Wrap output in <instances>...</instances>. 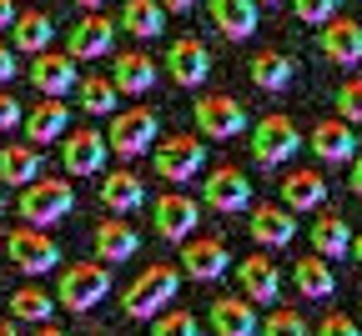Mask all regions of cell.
I'll use <instances>...</instances> for the list:
<instances>
[{"label": "cell", "instance_id": "6da1fadb", "mask_svg": "<svg viewBox=\"0 0 362 336\" xmlns=\"http://www.w3.org/2000/svg\"><path fill=\"white\" fill-rule=\"evenodd\" d=\"M181 292V271L176 266H146L141 276H136L126 292H121V311L131 321H151L171 306V296Z\"/></svg>", "mask_w": 362, "mask_h": 336}, {"label": "cell", "instance_id": "7a4b0ae2", "mask_svg": "<svg viewBox=\"0 0 362 336\" xmlns=\"http://www.w3.org/2000/svg\"><path fill=\"white\" fill-rule=\"evenodd\" d=\"M76 196H71V181L61 176H35L30 186H21V221L25 226H56L61 216H71Z\"/></svg>", "mask_w": 362, "mask_h": 336}, {"label": "cell", "instance_id": "3957f363", "mask_svg": "<svg viewBox=\"0 0 362 336\" xmlns=\"http://www.w3.org/2000/svg\"><path fill=\"white\" fill-rule=\"evenodd\" d=\"M302 151V131H297V121L292 116H262L257 126H252V156H257V166L262 171H272V166H287L292 156Z\"/></svg>", "mask_w": 362, "mask_h": 336}, {"label": "cell", "instance_id": "277c9868", "mask_svg": "<svg viewBox=\"0 0 362 336\" xmlns=\"http://www.w3.org/2000/svg\"><path fill=\"white\" fill-rule=\"evenodd\" d=\"M151 161H156V176L161 181H171V186H181V181H192V176H202V166H206V146H202V136H161L156 146H151Z\"/></svg>", "mask_w": 362, "mask_h": 336}, {"label": "cell", "instance_id": "5b68a950", "mask_svg": "<svg viewBox=\"0 0 362 336\" xmlns=\"http://www.w3.org/2000/svg\"><path fill=\"white\" fill-rule=\"evenodd\" d=\"M111 292V271H101V261H71L61 271V306L66 311H96Z\"/></svg>", "mask_w": 362, "mask_h": 336}, {"label": "cell", "instance_id": "8992f818", "mask_svg": "<svg viewBox=\"0 0 362 336\" xmlns=\"http://www.w3.org/2000/svg\"><path fill=\"white\" fill-rule=\"evenodd\" d=\"M106 140H111V156H141V151H151L156 140H161V126H156V111H146V106H136V111H116L111 116V131H106Z\"/></svg>", "mask_w": 362, "mask_h": 336}, {"label": "cell", "instance_id": "52a82bcc", "mask_svg": "<svg viewBox=\"0 0 362 336\" xmlns=\"http://www.w3.org/2000/svg\"><path fill=\"white\" fill-rule=\"evenodd\" d=\"M192 116H197V131L211 136V140H232V136L247 131V106L237 95H226V90H206Z\"/></svg>", "mask_w": 362, "mask_h": 336}, {"label": "cell", "instance_id": "ba28073f", "mask_svg": "<svg viewBox=\"0 0 362 336\" xmlns=\"http://www.w3.org/2000/svg\"><path fill=\"white\" fill-rule=\"evenodd\" d=\"M202 206H211V211H221V216L247 211V206H252V181H247V171H242V166H216V171H206V181H202Z\"/></svg>", "mask_w": 362, "mask_h": 336}, {"label": "cell", "instance_id": "9c48e42d", "mask_svg": "<svg viewBox=\"0 0 362 336\" xmlns=\"http://www.w3.org/2000/svg\"><path fill=\"white\" fill-rule=\"evenodd\" d=\"M116 30H121V20H111V16H101V11H86V16L66 30V51H71L76 61H101V56H111Z\"/></svg>", "mask_w": 362, "mask_h": 336}, {"label": "cell", "instance_id": "30bf717a", "mask_svg": "<svg viewBox=\"0 0 362 336\" xmlns=\"http://www.w3.org/2000/svg\"><path fill=\"white\" fill-rule=\"evenodd\" d=\"M106 156H111V140L101 131H66L61 136V166H66V176H101Z\"/></svg>", "mask_w": 362, "mask_h": 336}, {"label": "cell", "instance_id": "8fae6325", "mask_svg": "<svg viewBox=\"0 0 362 336\" xmlns=\"http://www.w3.org/2000/svg\"><path fill=\"white\" fill-rule=\"evenodd\" d=\"M6 256L21 266V271H30V276H40V271H56L61 266V246L45 236V226H30V231H11V241H6Z\"/></svg>", "mask_w": 362, "mask_h": 336}, {"label": "cell", "instance_id": "7c38bea8", "mask_svg": "<svg viewBox=\"0 0 362 336\" xmlns=\"http://www.w3.org/2000/svg\"><path fill=\"white\" fill-rule=\"evenodd\" d=\"M30 85L40 90V95H66V90H76L81 85V71H76V56L71 51H40V56H30Z\"/></svg>", "mask_w": 362, "mask_h": 336}, {"label": "cell", "instance_id": "4fadbf2b", "mask_svg": "<svg viewBox=\"0 0 362 336\" xmlns=\"http://www.w3.org/2000/svg\"><path fill=\"white\" fill-rule=\"evenodd\" d=\"M226 266H232L226 241H216V236H187V246H181V271L192 281H216V276H226Z\"/></svg>", "mask_w": 362, "mask_h": 336}, {"label": "cell", "instance_id": "5bb4252c", "mask_svg": "<svg viewBox=\"0 0 362 336\" xmlns=\"http://www.w3.org/2000/svg\"><path fill=\"white\" fill-rule=\"evenodd\" d=\"M151 221H156V231L166 236V241H187V236L202 226V201L181 196V191H166V196L156 201V211H151Z\"/></svg>", "mask_w": 362, "mask_h": 336}, {"label": "cell", "instance_id": "9a60e30c", "mask_svg": "<svg viewBox=\"0 0 362 336\" xmlns=\"http://www.w3.org/2000/svg\"><path fill=\"white\" fill-rule=\"evenodd\" d=\"M317 45L332 66H362V20L332 16L322 30H317Z\"/></svg>", "mask_w": 362, "mask_h": 336}, {"label": "cell", "instance_id": "2e32d148", "mask_svg": "<svg viewBox=\"0 0 362 336\" xmlns=\"http://www.w3.org/2000/svg\"><path fill=\"white\" fill-rule=\"evenodd\" d=\"M252 306H257L252 296H216L206 306V321L216 336H252V331H262V316Z\"/></svg>", "mask_w": 362, "mask_h": 336}, {"label": "cell", "instance_id": "e0dca14e", "mask_svg": "<svg viewBox=\"0 0 362 336\" xmlns=\"http://www.w3.org/2000/svg\"><path fill=\"white\" fill-rule=\"evenodd\" d=\"M292 236H297V216H292L287 201H282V206H272V201L252 206V241H257V246L277 251V246L292 241Z\"/></svg>", "mask_w": 362, "mask_h": 336}, {"label": "cell", "instance_id": "ac0fdd59", "mask_svg": "<svg viewBox=\"0 0 362 336\" xmlns=\"http://www.w3.org/2000/svg\"><path fill=\"white\" fill-rule=\"evenodd\" d=\"M166 71H171V80L176 85H202L206 80V71H211V51H206V45L202 40H171V51H166Z\"/></svg>", "mask_w": 362, "mask_h": 336}, {"label": "cell", "instance_id": "d6986e66", "mask_svg": "<svg viewBox=\"0 0 362 336\" xmlns=\"http://www.w3.org/2000/svg\"><path fill=\"white\" fill-rule=\"evenodd\" d=\"M312 151L322 156V161H332V166L352 161V156H357V131H352V121H342V116L317 121V126H312Z\"/></svg>", "mask_w": 362, "mask_h": 336}, {"label": "cell", "instance_id": "ffe728a7", "mask_svg": "<svg viewBox=\"0 0 362 336\" xmlns=\"http://www.w3.org/2000/svg\"><path fill=\"white\" fill-rule=\"evenodd\" d=\"M71 126V111H66V95H45L40 106L25 111V140H35V146H51V140H61Z\"/></svg>", "mask_w": 362, "mask_h": 336}, {"label": "cell", "instance_id": "44dd1931", "mask_svg": "<svg viewBox=\"0 0 362 336\" xmlns=\"http://www.w3.org/2000/svg\"><path fill=\"white\" fill-rule=\"evenodd\" d=\"M90 241H96V256H101L106 266H121V261H131L136 251H141V231H131L121 216H111V221L96 226Z\"/></svg>", "mask_w": 362, "mask_h": 336}, {"label": "cell", "instance_id": "7402d4cb", "mask_svg": "<svg viewBox=\"0 0 362 336\" xmlns=\"http://www.w3.org/2000/svg\"><path fill=\"white\" fill-rule=\"evenodd\" d=\"M237 281H242V292H247L257 306H272V301L282 296V271L272 266L262 251H257V256H247V261L237 266Z\"/></svg>", "mask_w": 362, "mask_h": 336}, {"label": "cell", "instance_id": "603a6c76", "mask_svg": "<svg viewBox=\"0 0 362 336\" xmlns=\"http://www.w3.org/2000/svg\"><path fill=\"white\" fill-rule=\"evenodd\" d=\"M307 236H312V251H322L327 261H337V256L352 251V226H347L342 211H317V221H312Z\"/></svg>", "mask_w": 362, "mask_h": 336}, {"label": "cell", "instance_id": "cb8c5ba5", "mask_svg": "<svg viewBox=\"0 0 362 336\" xmlns=\"http://www.w3.org/2000/svg\"><path fill=\"white\" fill-rule=\"evenodd\" d=\"M292 281H297V292H302L307 301H327V296L337 292V271L327 266V256H322V251L302 256V261L292 266Z\"/></svg>", "mask_w": 362, "mask_h": 336}, {"label": "cell", "instance_id": "d4e9b609", "mask_svg": "<svg viewBox=\"0 0 362 336\" xmlns=\"http://www.w3.org/2000/svg\"><path fill=\"white\" fill-rule=\"evenodd\" d=\"M206 11L226 40H247L257 30V0H206Z\"/></svg>", "mask_w": 362, "mask_h": 336}, {"label": "cell", "instance_id": "484cf974", "mask_svg": "<svg viewBox=\"0 0 362 336\" xmlns=\"http://www.w3.org/2000/svg\"><path fill=\"white\" fill-rule=\"evenodd\" d=\"M111 80H116V90H126V95H146V90L156 85V61L141 56V51H121V56L111 61Z\"/></svg>", "mask_w": 362, "mask_h": 336}, {"label": "cell", "instance_id": "4316f807", "mask_svg": "<svg viewBox=\"0 0 362 336\" xmlns=\"http://www.w3.org/2000/svg\"><path fill=\"white\" fill-rule=\"evenodd\" d=\"M40 176V146H35V140H25V146H16V140H11V146H0V181H6V186H30Z\"/></svg>", "mask_w": 362, "mask_h": 336}, {"label": "cell", "instance_id": "83f0119b", "mask_svg": "<svg viewBox=\"0 0 362 336\" xmlns=\"http://www.w3.org/2000/svg\"><path fill=\"white\" fill-rule=\"evenodd\" d=\"M141 196H146V186H141V176L136 171H106L101 176V206L106 211H136L141 206Z\"/></svg>", "mask_w": 362, "mask_h": 336}, {"label": "cell", "instance_id": "f1b7e54d", "mask_svg": "<svg viewBox=\"0 0 362 336\" xmlns=\"http://www.w3.org/2000/svg\"><path fill=\"white\" fill-rule=\"evenodd\" d=\"M116 20H121V30H126V35L151 40V35H161V30H166V6H161V0H126Z\"/></svg>", "mask_w": 362, "mask_h": 336}, {"label": "cell", "instance_id": "f546056e", "mask_svg": "<svg viewBox=\"0 0 362 336\" xmlns=\"http://www.w3.org/2000/svg\"><path fill=\"white\" fill-rule=\"evenodd\" d=\"M247 71H252V85L257 90H287L297 80V61L287 51H262V56H252Z\"/></svg>", "mask_w": 362, "mask_h": 336}, {"label": "cell", "instance_id": "4dcf8cb0", "mask_svg": "<svg viewBox=\"0 0 362 336\" xmlns=\"http://www.w3.org/2000/svg\"><path fill=\"white\" fill-rule=\"evenodd\" d=\"M51 35H56V20L45 16V11H21V16H16V25H11L16 51H25V56L51 51Z\"/></svg>", "mask_w": 362, "mask_h": 336}, {"label": "cell", "instance_id": "1f68e13d", "mask_svg": "<svg viewBox=\"0 0 362 336\" xmlns=\"http://www.w3.org/2000/svg\"><path fill=\"white\" fill-rule=\"evenodd\" d=\"M282 201L292 206V211H317L327 201V181H322V171H292L287 181H282Z\"/></svg>", "mask_w": 362, "mask_h": 336}, {"label": "cell", "instance_id": "d6a6232c", "mask_svg": "<svg viewBox=\"0 0 362 336\" xmlns=\"http://www.w3.org/2000/svg\"><path fill=\"white\" fill-rule=\"evenodd\" d=\"M116 95L121 90L111 76H81V85H76V101L86 116H116Z\"/></svg>", "mask_w": 362, "mask_h": 336}, {"label": "cell", "instance_id": "836d02e7", "mask_svg": "<svg viewBox=\"0 0 362 336\" xmlns=\"http://www.w3.org/2000/svg\"><path fill=\"white\" fill-rule=\"evenodd\" d=\"M51 311H56V301L40 292V286H21V292L11 296V316L16 321H30V326H45L51 321Z\"/></svg>", "mask_w": 362, "mask_h": 336}, {"label": "cell", "instance_id": "e575fe53", "mask_svg": "<svg viewBox=\"0 0 362 336\" xmlns=\"http://www.w3.org/2000/svg\"><path fill=\"white\" fill-rule=\"evenodd\" d=\"M337 6H342V0H292V16L302 25H327L337 16Z\"/></svg>", "mask_w": 362, "mask_h": 336}, {"label": "cell", "instance_id": "d590c367", "mask_svg": "<svg viewBox=\"0 0 362 336\" xmlns=\"http://www.w3.org/2000/svg\"><path fill=\"white\" fill-rule=\"evenodd\" d=\"M262 331L267 336H302L307 331V316L302 311H267L262 316Z\"/></svg>", "mask_w": 362, "mask_h": 336}, {"label": "cell", "instance_id": "8d00e7d4", "mask_svg": "<svg viewBox=\"0 0 362 336\" xmlns=\"http://www.w3.org/2000/svg\"><path fill=\"white\" fill-rule=\"evenodd\" d=\"M337 111H342V121L362 126V76L342 80V90H337Z\"/></svg>", "mask_w": 362, "mask_h": 336}, {"label": "cell", "instance_id": "74e56055", "mask_svg": "<svg viewBox=\"0 0 362 336\" xmlns=\"http://www.w3.org/2000/svg\"><path fill=\"white\" fill-rule=\"evenodd\" d=\"M156 336H192L197 331V316L192 311H166V316H151Z\"/></svg>", "mask_w": 362, "mask_h": 336}, {"label": "cell", "instance_id": "f35d334b", "mask_svg": "<svg viewBox=\"0 0 362 336\" xmlns=\"http://www.w3.org/2000/svg\"><path fill=\"white\" fill-rule=\"evenodd\" d=\"M16 126H25V106L16 101V95L0 90V131H16Z\"/></svg>", "mask_w": 362, "mask_h": 336}, {"label": "cell", "instance_id": "ab89813d", "mask_svg": "<svg viewBox=\"0 0 362 336\" xmlns=\"http://www.w3.org/2000/svg\"><path fill=\"white\" fill-rule=\"evenodd\" d=\"M322 331H327V336H352V331H357V321H352V316H342V311H332V316L322 321Z\"/></svg>", "mask_w": 362, "mask_h": 336}, {"label": "cell", "instance_id": "60d3db41", "mask_svg": "<svg viewBox=\"0 0 362 336\" xmlns=\"http://www.w3.org/2000/svg\"><path fill=\"white\" fill-rule=\"evenodd\" d=\"M21 76V61H16V51H11V45H0V85H6V80H16Z\"/></svg>", "mask_w": 362, "mask_h": 336}, {"label": "cell", "instance_id": "b9f144b4", "mask_svg": "<svg viewBox=\"0 0 362 336\" xmlns=\"http://www.w3.org/2000/svg\"><path fill=\"white\" fill-rule=\"evenodd\" d=\"M16 25V0H0V30Z\"/></svg>", "mask_w": 362, "mask_h": 336}, {"label": "cell", "instance_id": "7bdbcfd3", "mask_svg": "<svg viewBox=\"0 0 362 336\" xmlns=\"http://www.w3.org/2000/svg\"><path fill=\"white\" fill-rule=\"evenodd\" d=\"M347 186H352V196H362V156H352V176H347Z\"/></svg>", "mask_w": 362, "mask_h": 336}, {"label": "cell", "instance_id": "ee69618b", "mask_svg": "<svg viewBox=\"0 0 362 336\" xmlns=\"http://www.w3.org/2000/svg\"><path fill=\"white\" fill-rule=\"evenodd\" d=\"M161 6H166V11H192L197 0H161Z\"/></svg>", "mask_w": 362, "mask_h": 336}, {"label": "cell", "instance_id": "f6af8a7d", "mask_svg": "<svg viewBox=\"0 0 362 336\" xmlns=\"http://www.w3.org/2000/svg\"><path fill=\"white\" fill-rule=\"evenodd\" d=\"M352 256H357V266H362V231L352 236Z\"/></svg>", "mask_w": 362, "mask_h": 336}, {"label": "cell", "instance_id": "bcb514c9", "mask_svg": "<svg viewBox=\"0 0 362 336\" xmlns=\"http://www.w3.org/2000/svg\"><path fill=\"white\" fill-rule=\"evenodd\" d=\"M76 6H81V11H101V6H106V0H76Z\"/></svg>", "mask_w": 362, "mask_h": 336}, {"label": "cell", "instance_id": "7dc6e473", "mask_svg": "<svg viewBox=\"0 0 362 336\" xmlns=\"http://www.w3.org/2000/svg\"><path fill=\"white\" fill-rule=\"evenodd\" d=\"M16 326H21V321H0V336H11V331H16Z\"/></svg>", "mask_w": 362, "mask_h": 336}, {"label": "cell", "instance_id": "c3c4849f", "mask_svg": "<svg viewBox=\"0 0 362 336\" xmlns=\"http://www.w3.org/2000/svg\"><path fill=\"white\" fill-rule=\"evenodd\" d=\"M0 211H6V181H0Z\"/></svg>", "mask_w": 362, "mask_h": 336}, {"label": "cell", "instance_id": "681fc988", "mask_svg": "<svg viewBox=\"0 0 362 336\" xmlns=\"http://www.w3.org/2000/svg\"><path fill=\"white\" fill-rule=\"evenodd\" d=\"M257 6H282V0H257Z\"/></svg>", "mask_w": 362, "mask_h": 336}]
</instances>
